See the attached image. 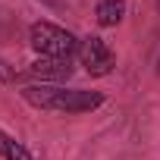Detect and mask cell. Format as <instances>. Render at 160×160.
<instances>
[{
	"label": "cell",
	"mask_w": 160,
	"mask_h": 160,
	"mask_svg": "<svg viewBox=\"0 0 160 160\" xmlns=\"http://www.w3.org/2000/svg\"><path fill=\"white\" fill-rule=\"evenodd\" d=\"M22 101L41 113H91L107 98L104 91H85V88H66V85H25Z\"/></svg>",
	"instance_id": "obj_1"
},
{
	"label": "cell",
	"mask_w": 160,
	"mask_h": 160,
	"mask_svg": "<svg viewBox=\"0 0 160 160\" xmlns=\"http://www.w3.org/2000/svg\"><path fill=\"white\" fill-rule=\"evenodd\" d=\"M28 44L38 57H57V60H72L78 53V38L57 25V22H47V19H38L32 22L28 28Z\"/></svg>",
	"instance_id": "obj_2"
},
{
	"label": "cell",
	"mask_w": 160,
	"mask_h": 160,
	"mask_svg": "<svg viewBox=\"0 0 160 160\" xmlns=\"http://www.w3.org/2000/svg\"><path fill=\"white\" fill-rule=\"evenodd\" d=\"M78 63H82V69L91 75V78H104L116 69V53L110 50V44L98 35H85L78 38Z\"/></svg>",
	"instance_id": "obj_3"
},
{
	"label": "cell",
	"mask_w": 160,
	"mask_h": 160,
	"mask_svg": "<svg viewBox=\"0 0 160 160\" xmlns=\"http://www.w3.org/2000/svg\"><path fill=\"white\" fill-rule=\"evenodd\" d=\"M75 72V63L72 60H57V57H38L35 63H28L22 69L19 78H28L35 85H60L66 78H72Z\"/></svg>",
	"instance_id": "obj_4"
},
{
	"label": "cell",
	"mask_w": 160,
	"mask_h": 160,
	"mask_svg": "<svg viewBox=\"0 0 160 160\" xmlns=\"http://www.w3.org/2000/svg\"><path fill=\"white\" fill-rule=\"evenodd\" d=\"M122 19H126V0H98L94 22L101 28H116Z\"/></svg>",
	"instance_id": "obj_5"
},
{
	"label": "cell",
	"mask_w": 160,
	"mask_h": 160,
	"mask_svg": "<svg viewBox=\"0 0 160 160\" xmlns=\"http://www.w3.org/2000/svg\"><path fill=\"white\" fill-rule=\"evenodd\" d=\"M0 157L3 160H35L32 151L22 141H16L10 132H3V129H0Z\"/></svg>",
	"instance_id": "obj_6"
},
{
	"label": "cell",
	"mask_w": 160,
	"mask_h": 160,
	"mask_svg": "<svg viewBox=\"0 0 160 160\" xmlns=\"http://www.w3.org/2000/svg\"><path fill=\"white\" fill-rule=\"evenodd\" d=\"M22 72L10 63V60H3V57H0V85H10V82H16V78H19Z\"/></svg>",
	"instance_id": "obj_7"
},
{
	"label": "cell",
	"mask_w": 160,
	"mask_h": 160,
	"mask_svg": "<svg viewBox=\"0 0 160 160\" xmlns=\"http://www.w3.org/2000/svg\"><path fill=\"white\" fill-rule=\"evenodd\" d=\"M157 13H160V0H157Z\"/></svg>",
	"instance_id": "obj_8"
}]
</instances>
